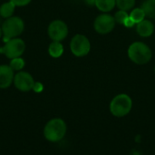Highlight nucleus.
Here are the masks:
<instances>
[{
    "mask_svg": "<svg viewBox=\"0 0 155 155\" xmlns=\"http://www.w3.org/2000/svg\"><path fill=\"white\" fill-rule=\"evenodd\" d=\"M67 132V125L62 118H53L49 120L44 127V136L50 143L62 141Z\"/></svg>",
    "mask_w": 155,
    "mask_h": 155,
    "instance_id": "1",
    "label": "nucleus"
},
{
    "mask_svg": "<svg viewBox=\"0 0 155 155\" xmlns=\"http://www.w3.org/2000/svg\"><path fill=\"white\" fill-rule=\"evenodd\" d=\"M128 56L136 64H145L152 59L151 48L143 42H134L128 48Z\"/></svg>",
    "mask_w": 155,
    "mask_h": 155,
    "instance_id": "2",
    "label": "nucleus"
},
{
    "mask_svg": "<svg viewBox=\"0 0 155 155\" xmlns=\"http://www.w3.org/2000/svg\"><path fill=\"white\" fill-rule=\"evenodd\" d=\"M133 108L132 98L125 94H120L113 98L109 109L111 114L115 117H124L130 114Z\"/></svg>",
    "mask_w": 155,
    "mask_h": 155,
    "instance_id": "3",
    "label": "nucleus"
},
{
    "mask_svg": "<svg viewBox=\"0 0 155 155\" xmlns=\"http://www.w3.org/2000/svg\"><path fill=\"white\" fill-rule=\"evenodd\" d=\"M2 32L4 36V41L7 42L10 39L15 38L20 35L25 29V23L19 16H11L3 23Z\"/></svg>",
    "mask_w": 155,
    "mask_h": 155,
    "instance_id": "4",
    "label": "nucleus"
},
{
    "mask_svg": "<svg viewBox=\"0 0 155 155\" xmlns=\"http://www.w3.org/2000/svg\"><path fill=\"white\" fill-rule=\"evenodd\" d=\"M25 50V44L21 38L15 37L5 42V45L0 48V54H5L7 58L13 59L20 57Z\"/></svg>",
    "mask_w": 155,
    "mask_h": 155,
    "instance_id": "5",
    "label": "nucleus"
},
{
    "mask_svg": "<svg viewBox=\"0 0 155 155\" xmlns=\"http://www.w3.org/2000/svg\"><path fill=\"white\" fill-rule=\"evenodd\" d=\"M70 49L73 54L77 57L85 56L91 50V44L85 35L77 34L70 42Z\"/></svg>",
    "mask_w": 155,
    "mask_h": 155,
    "instance_id": "6",
    "label": "nucleus"
},
{
    "mask_svg": "<svg viewBox=\"0 0 155 155\" xmlns=\"http://www.w3.org/2000/svg\"><path fill=\"white\" fill-rule=\"evenodd\" d=\"M47 34L53 41L61 42L68 35V26L62 20H54L48 25Z\"/></svg>",
    "mask_w": 155,
    "mask_h": 155,
    "instance_id": "7",
    "label": "nucleus"
},
{
    "mask_svg": "<svg viewBox=\"0 0 155 155\" xmlns=\"http://www.w3.org/2000/svg\"><path fill=\"white\" fill-rule=\"evenodd\" d=\"M115 23L116 22L113 15L104 13L102 15H99L95 18L94 23V27L97 33L105 35L114 30L115 26Z\"/></svg>",
    "mask_w": 155,
    "mask_h": 155,
    "instance_id": "8",
    "label": "nucleus"
},
{
    "mask_svg": "<svg viewBox=\"0 0 155 155\" xmlns=\"http://www.w3.org/2000/svg\"><path fill=\"white\" fill-rule=\"evenodd\" d=\"M35 80L33 76L24 71H19L14 77V85L15 87L21 92H29L33 89Z\"/></svg>",
    "mask_w": 155,
    "mask_h": 155,
    "instance_id": "9",
    "label": "nucleus"
},
{
    "mask_svg": "<svg viewBox=\"0 0 155 155\" xmlns=\"http://www.w3.org/2000/svg\"><path fill=\"white\" fill-rule=\"evenodd\" d=\"M14 70L10 65L0 64V89H6L14 83Z\"/></svg>",
    "mask_w": 155,
    "mask_h": 155,
    "instance_id": "10",
    "label": "nucleus"
},
{
    "mask_svg": "<svg viewBox=\"0 0 155 155\" xmlns=\"http://www.w3.org/2000/svg\"><path fill=\"white\" fill-rule=\"evenodd\" d=\"M136 31L138 35L142 37H149L153 34L154 25L149 20H143L136 25Z\"/></svg>",
    "mask_w": 155,
    "mask_h": 155,
    "instance_id": "11",
    "label": "nucleus"
},
{
    "mask_svg": "<svg viewBox=\"0 0 155 155\" xmlns=\"http://www.w3.org/2000/svg\"><path fill=\"white\" fill-rule=\"evenodd\" d=\"M115 5L116 0H95L96 7L104 13L112 11L114 8Z\"/></svg>",
    "mask_w": 155,
    "mask_h": 155,
    "instance_id": "12",
    "label": "nucleus"
},
{
    "mask_svg": "<svg viewBox=\"0 0 155 155\" xmlns=\"http://www.w3.org/2000/svg\"><path fill=\"white\" fill-rule=\"evenodd\" d=\"M48 53L54 58L60 57L64 53V46L61 44V42L53 41L48 47Z\"/></svg>",
    "mask_w": 155,
    "mask_h": 155,
    "instance_id": "13",
    "label": "nucleus"
},
{
    "mask_svg": "<svg viewBox=\"0 0 155 155\" xmlns=\"http://www.w3.org/2000/svg\"><path fill=\"white\" fill-rule=\"evenodd\" d=\"M15 8V5L11 1L4 3L0 6V15L5 19H7L11 16H13Z\"/></svg>",
    "mask_w": 155,
    "mask_h": 155,
    "instance_id": "14",
    "label": "nucleus"
},
{
    "mask_svg": "<svg viewBox=\"0 0 155 155\" xmlns=\"http://www.w3.org/2000/svg\"><path fill=\"white\" fill-rule=\"evenodd\" d=\"M142 8L144 11L145 15L155 19V0H145L142 5Z\"/></svg>",
    "mask_w": 155,
    "mask_h": 155,
    "instance_id": "15",
    "label": "nucleus"
},
{
    "mask_svg": "<svg viewBox=\"0 0 155 155\" xmlns=\"http://www.w3.org/2000/svg\"><path fill=\"white\" fill-rule=\"evenodd\" d=\"M129 16L134 20V22L135 24H138V23L142 22L143 20H144V17L146 15H145V13L143 10V8L142 7H138V8L134 9L131 12V14L129 15Z\"/></svg>",
    "mask_w": 155,
    "mask_h": 155,
    "instance_id": "16",
    "label": "nucleus"
},
{
    "mask_svg": "<svg viewBox=\"0 0 155 155\" xmlns=\"http://www.w3.org/2000/svg\"><path fill=\"white\" fill-rule=\"evenodd\" d=\"M10 67L14 70V71H21L25 65V62L23 58L20 57H16V58H13L11 59L10 61V64H9Z\"/></svg>",
    "mask_w": 155,
    "mask_h": 155,
    "instance_id": "17",
    "label": "nucleus"
},
{
    "mask_svg": "<svg viewBox=\"0 0 155 155\" xmlns=\"http://www.w3.org/2000/svg\"><path fill=\"white\" fill-rule=\"evenodd\" d=\"M135 5V0H116V5L120 10H131Z\"/></svg>",
    "mask_w": 155,
    "mask_h": 155,
    "instance_id": "18",
    "label": "nucleus"
},
{
    "mask_svg": "<svg viewBox=\"0 0 155 155\" xmlns=\"http://www.w3.org/2000/svg\"><path fill=\"white\" fill-rule=\"evenodd\" d=\"M114 17V20L116 23H118L120 25H124V21L129 17V14H127V11L120 10L115 14V15Z\"/></svg>",
    "mask_w": 155,
    "mask_h": 155,
    "instance_id": "19",
    "label": "nucleus"
},
{
    "mask_svg": "<svg viewBox=\"0 0 155 155\" xmlns=\"http://www.w3.org/2000/svg\"><path fill=\"white\" fill-rule=\"evenodd\" d=\"M35 93H41L44 91V84L40 82H35L34 84V86H33V89H32Z\"/></svg>",
    "mask_w": 155,
    "mask_h": 155,
    "instance_id": "20",
    "label": "nucleus"
},
{
    "mask_svg": "<svg viewBox=\"0 0 155 155\" xmlns=\"http://www.w3.org/2000/svg\"><path fill=\"white\" fill-rule=\"evenodd\" d=\"M15 6H25L27 5L32 0H10Z\"/></svg>",
    "mask_w": 155,
    "mask_h": 155,
    "instance_id": "21",
    "label": "nucleus"
},
{
    "mask_svg": "<svg viewBox=\"0 0 155 155\" xmlns=\"http://www.w3.org/2000/svg\"><path fill=\"white\" fill-rule=\"evenodd\" d=\"M134 25H135V23L134 22V20H133L130 16H129V17L124 21V25L126 26V27H129V28H130V27H133Z\"/></svg>",
    "mask_w": 155,
    "mask_h": 155,
    "instance_id": "22",
    "label": "nucleus"
},
{
    "mask_svg": "<svg viewBox=\"0 0 155 155\" xmlns=\"http://www.w3.org/2000/svg\"><path fill=\"white\" fill-rule=\"evenodd\" d=\"M85 2H86L88 5H95V0H85Z\"/></svg>",
    "mask_w": 155,
    "mask_h": 155,
    "instance_id": "23",
    "label": "nucleus"
},
{
    "mask_svg": "<svg viewBox=\"0 0 155 155\" xmlns=\"http://www.w3.org/2000/svg\"><path fill=\"white\" fill-rule=\"evenodd\" d=\"M2 35H3V32H2V28L0 27V38L2 37Z\"/></svg>",
    "mask_w": 155,
    "mask_h": 155,
    "instance_id": "24",
    "label": "nucleus"
},
{
    "mask_svg": "<svg viewBox=\"0 0 155 155\" xmlns=\"http://www.w3.org/2000/svg\"><path fill=\"white\" fill-rule=\"evenodd\" d=\"M154 72H155V67H154Z\"/></svg>",
    "mask_w": 155,
    "mask_h": 155,
    "instance_id": "25",
    "label": "nucleus"
}]
</instances>
